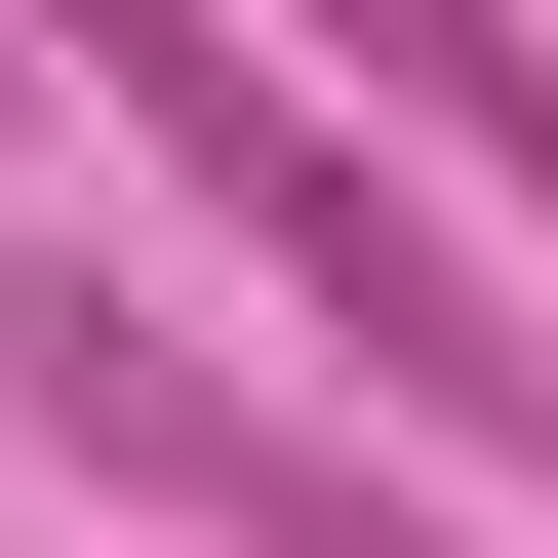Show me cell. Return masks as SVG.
<instances>
[{
	"label": "cell",
	"instance_id": "6da1fadb",
	"mask_svg": "<svg viewBox=\"0 0 558 558\" xmlns=\"http://www.w3.org/2000/svg\"><path fill=\"white\" fill-rule=\"evenodd\" d=\"M40 40L120 81V160H160L199 240H240L279 319H319V360H399V439H478V478L558 439V319H519L478 240H439V199H399V120H360V81H279L240 0H40Z\"/></svg>",
	"mask_w": 558,
	"mask_h": 558
},
{
	"label": "cell",
	"instance_id": "7a4b0ae2",
	"mask_svg": "<svg viewBox=\"0 0 558 558\" xmlns=\"http://www.w3.org/2000/svg\"><path fill=\"white\" fill-rule=\"evenodd\" d=\"M0 399H40L81 478H160L199 558H478V519H399V439H319V399H240L199 319H120L81 240H0Z\"/></svg>",
	"mask_w": 558,
	"mask_h": 558
}]
</instances>
